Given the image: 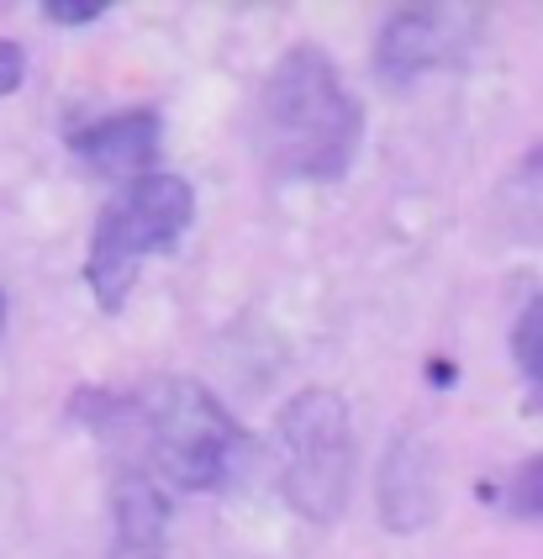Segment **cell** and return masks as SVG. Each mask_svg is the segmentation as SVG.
<instances>
[{"mask_svg":"<svg viewBox=\"0 0 543 559\" xmlns=\"http://www.w3.org/2000/svg\"><path fill=\"white\" fill-rule=\"evenodd\" d=\"M22 74H27V53L11 43V37H0V95H11L22 85Z\"/></svg>","mask_w":543,"mask_h":559,"instance_id":"13","label":"cell"},{"mask_svg":"<svg viewBox=\"0 0 543 559\" xmlns=\"http://www.w3.org/2000/svg\"><path fill=\"white\" fill-rule=\"evenodd\" d=\"M511 518H522V523H543V454L539 460H528V465H517V475L507 480V491H502Z\"/></svg>","mask_w":543,"mask_h":559,"instance_id":"11","label":"cell"},{"mask_svg":"<svg viewBox=\"0 0 543 559\" xmlns=\"http://www.w3.org/2000/svg\"><path fill=\"white\" fill-rule=\"evenodd\" d=\"M275 433L286 443V501L306 523H338L353 491V433L343 396L327 385L295 391L275 417Z\"/></svg>","mask_w":543,"mask_h":559,"instance_id":"4","label":"cell"},{"mask_svg":"<svg viewBox=\"0 0 543 559\" xmlns=\"http://www.w3.org/2000/svg\"><path fill=\"white\" fill-rule=\"evenodd\" d=\"M0 333H5V296H0Z\"/></svg>","mask_w":543,"mask_h":559,"instance_id":"14","label":"cell"},{"mask_svg":"<svg viewBox=\"0 0 543 559\" xmlns=\"http://www.w3.org/2000/svg\"><path fill=\"white\" fill-rule=\"evenodd\" d=\"M511 359H517L522 380L543 385V290L517 311V322H511Z\"/></svg>","mask_w":543,"mask_h":559,"instance_id":"10","label":"cell"},{"mask_svg":"<svg viewBox=\"0 0 543 559\" xmlns=\"http://www.w3.org/2000/svg\"><path fill=\"white\" fill-rule=\"evenodd\" d=\"M381 518L390 533H412L433 518V469L427 443L417 433H396L381 469Z\"/></svg>","mask_w":543,"mask_h":559,"instance_id":"8","label":"cell"},{"mask_svg":"<svg viewBox=\"0 0 543 559\" xmlns=\"http://www.w3.org/2000/svg\"><path fill=\"white\" fill-rule=\"evenodd\" d=\"M43 16L59 27H85V22L106 16V0H43Z\"/></svg>","mask_w":543,"mask_h":559,"instance_id":"12","label":"cell"},{"mask_svg":"<svg viewBox=\"0 0 543 559\" xmlns=\"http://www.w3.org/2000/svg\"><path fill=\"white\" fill-rule=\"evenodd\" d=\"M258 154L280 180L333 186L364 143V106L317 43H295L269 63L258 91Z\"/></svg>","mask_w":543,"mask_h":559,"instance_id":"2","label":"cell"},{"mask_svg":"<svg viewBox=\"0 0 543 559\" xmlns=\"http://www.w3.org/2000/svg\"><path fill=\"white\" fill-rule=\"evenodd\" d=\"M69 148L74 158H85L96 175L106 180H137L154 169L159 158V117L154 111H117L106 122H90L80 132H69Z\"/></svg>","mask_w":543,"mask_h":559,"instance_id":"6","label":"cell"},{"mask_svg":"<svg viewBox=\"0 0 543 559\" xmlns=\"http://www.w3.org/2000/svg\"><path fill=\"white\" fill-rule=\"evenodd\" d=\"M475 32H480V11H470V5H438V0L401 5V11H390V22L381 27L375 74L385 85H412L417 74L464 59Z\"/></svg>","mask_w":543,"mask_h":559,"instance_id":"5","label":"cell"},{"mask_svg":"<svg viewBox=\"0 0 543 559\" xmlns=\"http://www.w3.org/2000/svg\"><path fill=\"white\" fill-rule=\"evenodd\" d=\"M496 222L517 243H543V143L507 169L496 190Z\"/></svg>","mask_w":543,"mask_h":559,"instance_id":"9","label":"cell"},{"mask_svg":"<svg viewBox=\"0 0 543 559\" xmlns=\"http://www.w3.org/2000/svg\"><path fill=\"white\" fill-rule=\"evenodd\" d=\"M195 222V190L169 175V169H148L137 175L106 212H100L96 233H90V259H85V280L96 290L100 311H122L137 264L148 253H169L185 227Z\"/></svg>","mask_w":543,"mask_h":559,"instance_id":"3","label":"cell"},{"mask_svg":"<svg viewBox=\"0 0 543 559\" xmlns=\"http://www.w3.org/2000/svg\"><path fill=\"white\" fill-rule=\"evenodd\" d=\"M169 549V497L154 475L122 469L111 491V555L106 559H164Z\"/></svg>","mask_w":543,"mask_h":559,"instance_id":"7","label":"cell"},{"mask_svg":"<svg viewBox=\"0 0 543 559\" xmlns=\"http://www.w3.org/2000/svg\"><path fill=\"white\" fill-rule=\"evenodd\" d=\"M74 412L117 443H137L143 460L180 491H222L243 475L249 433L201 380L164 374L137 396H100L85 391Z\"/></svg>","mask_w":543,"mask_h":559,"instance_id":"1","label":"cell"}]
</instances>
